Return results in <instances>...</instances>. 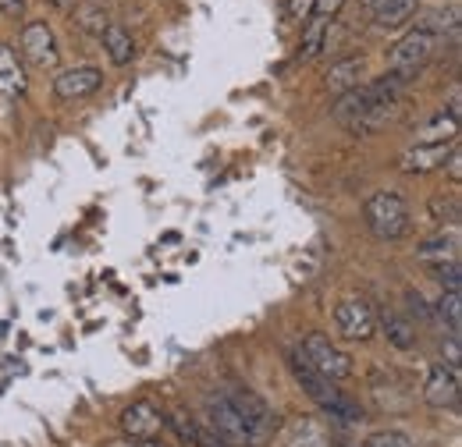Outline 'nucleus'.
Here are the masks:
<instances>
[{
  "label": "nucleus",
  "instance_id": "nucleus-22",
  "mask_svg": "<svg viewBox=\"0 0 462 447\" xmlns=\"http://www.w3.org/2000/svg\"><path fill=\"white\" fill-rule=\"evenodd\" d=\"M412 14H416V0H392L388 7L374 11V22L381 29H402V25L412 22Z\"/></svg>",
  "mask_w": 462,
  "mask_h": 447
},
{
  "label": "nucleus",
  "instance_id": "nucleus-1",
  "mask_svg": "<svg viewBox=\"0 0 462 447\" xmlns=\"http://www.w3.org/2000/svg\"><path fill=\"white\" fill-rule=\"evenodd\" d=\"M363 214H366L370 234L381 242H399L409 234V206L399 192H374L363 203Z\"/></svg>",
  "mask_w": 462,
  "mask_h": 447
},
{
  "label": "nucleus",
  "instance_id": "nucleus-26",
  "mask_svg": "<svg viewBox=\"0 0 462 447\" xmlns=\"http://www.w3.org/2000/svg\"><path fill=\"white\" fill-rule=\"evenodd\" d=\"M363 447H416L412 444V437H405L402 430H374Z\"/></svg>",
  "mask_w": 462,
  "mask_h": 447
},
{
  "label": "nucleus",
  "instance_id": "nucleus-4",
  "mask_svg": "<svg viewBox=\"0 0 462 447\" xmlns=\"http://www.w3.org/2000/svg\"><path fill=\"white\" fill-rule=\"evenodd\" d=\"M438 50V40L434 36H427V32H409L402 36L392 50H388V71H402V75H416L430 57Z\"/></svg>",
  "mask_w": 462,
  "mask_h": 447
},
{
  "label": "nucleus",
  "instance_id": "nucleus-20",
  "mask_svg": "<svg viewBox=\"0 0 462 447\" xmlns=\"http://www.w3.org/2000/svg\"><path fill=\"white\" fill-rule=\"evenodd\" d=\"M282 447H331V441H328V433L317 419H299L285 430Z\"/></svg>",
  "mask_w": 462,
  "mask_h": 447
},
{
  "label": "nucleus",
  "instance_id": "nucleus-16",
  "mask_svg": "<svg viewBox=\"0 0 462 447\" xmlns=\"http://www.w3.org/2000/svg\"><path fill=\"white\" fill-rule=\"evenodd\" d=\"M456 135H459V117H452V114H434L427 124H420L416 128V142L412 146H430V142H456Z\"/></svg>",
  "mask_w": 462,
  "mask_h": 447
},
{
  "label": "nucleus",
  "instance_id": "nucleus-12",
  "mask_svg": "<svg viewBox=\"0 0 462 447\" xmlns=\"http://www.w3.org/2000/svg\"><path fill=\"white\" fill-rule=\"evenodd\" d=\"M456 150V142H430V146H409L402 157L395 160V168L402 174H430V170L445 168L448 153Z\"/></svg>",
  "mask_w": 462,
  "mask_h": 447
},
{
  "label": "nucleus",
  "instance_id": "nucleus-6",
  "mask_svg": "<svg viewBox=\"0 0 462 447\" xmlns=\"http://www.w3.org/2000/svg\"><path fill=\"white\" fill-rule=\"evenodd\" d=\"M207 426L221 437V441H228L231 447L235 444H253V437H249V430H245V423L238 419V412L228 405V397H221V394H207Z\"/></svg>",
  "mask_w": 462,
  "mask_h": 447
},
{
  "label": "nucleus",
  "instance_id": "nucleus-34",
  "mask_svg": "<svg viewBox=\"0 0 462 447\" xmlns=\"http://www.w3.org/2000/svg\"><path fill=\"white\" fill-rule=\"evenodd\" d=\"M363 4H366V7H370V14H374V11H381V7H388L392 0H363Z\"/></svg>",
  "mask_w": 462,
  "mask_h": 447
},
{
  "label": "nucleus",
  "instance_id": "nucleus-11",
  "mask_svg": "<svg viewBox=\"0 0 462 447\" xmlns=\"http://www.w3.org/2000/svg\"><path fill=\"white\" fill-rule=\"evenodd\" d=\"M335 324H338L342 337H348V341H370V337L377 334V313L366 302H359V298L342 302L335 309Z\"/></svg>",
  "mask_w": 462,
  "mask_h": 447
},
{
  "label": "nucleus",
  "instance_id": "nucleus-35",
  "mask_svg": "<svg viewBox=\"0 0 462 447\" xmlns=\"http://www.w3.org/2000/svg\"><path fill=\"white\" fill-rule=\"evenodd\" d=\"M111 447H143V444H135V441H117V444H111Z\"/></svg>",
  "mask_w": 462,
  "mask_h": 447
},
{
  "label": "nucleus",
  "instance_id": "nucleus-25",
  "mask_svg": "<svg viewBox=\"0 0 462 447\" xmlns=\"http://www.w3.org/2000/svg\"><path fill=\"white\" fill-rule=\"evenodd\" d=\"M75 18H79V25L86 29V32H104L111 22H107V11H104V4H89V0H82V7L75 11Z\"/></svg>",
  "mask_w": 462,
  "mask_h": 447
},
{
  "label": "nucleus",
  "instance_id": "nucleus-31",
  "mask_svg": "<svg viewBox=\"0 0 462 447\" xmlns=\"http://www.w3.org/2000/svg\"><path fill=\"white\" fill-rule=\"evenodd\" d=\"M448 174H452V181H459V178H462V153H459V142H456V150L448 153Z\"/></svg>",
  "mask_w": 462,
  "mask_h": 447
},
{
  "label": "nucleus",
  "instance_id": "nucleus-10",
  "mask_svg": "<svg viewBox=\"0 0 462 447\" xmlns=\"http://www.w3.org/2000/svg\"><path fill=\"white\" fill-rule=\"evenodd\" d=\"M100 86H104V71L82 64V68H68V71H60L58 78H54V96L64 100V104H71V100H86V96H93Z\"/></svg>",
  "mask_w": 462,
  "mask_h": 447
},
{
  "label": "nucleus",
  "instance_id": "nucleus-8",
  "mask_svg": "<svg viewBox=\"0 0 462 447\" xmlns=\"http://www.w3.org/2000/svg\"><path fill=\"white\" fill-rule=\"evenodd\" d=\"M22 57L32 68H40V71H47V68L58 64V40H54V32H51L47 22H29L22 29Z\"/></svg>",
  "mask_w": 462,
  "mask_h": 447
},
{
  "label": "nucleus",
  "instance_id": "nucleus-28",
  "mask_svg": "<svg viewBox=\"0 0 462 447\" xmlns=\"http://www.w3.org/2000/svg\"><path fill=\"white\" fill-rule=\"evenodd\" d=\"M434 270H438V278H441V287L459 291V260H456V263H445V267H434Z\"/></svg>",
  "mask_w": 462,
  "mask_h": 447
},
{
  "label": "nucleus",
  "instance_id": "nucleus-5",
  "mask_svg": "<svg viewBox=\"0 0 462 447\" xmlns=\"http://www.w3.org/2000/svg\"><path fill=\"white\" fill-rule=\"evenodd\" d=\"M117 426H121L125 441L150 444V441L161 437V430H164V415H161V408H153L150 401H135V405H128V408L121 412Z\"/></svg>",
  "mask_w": 462,
  "mask_h": 447
},
{
  "label": "nucleus",
  "instance_id": "nucleus-17",
  "mask_svg": "<svg viewBox=\"0 0 462 447\" xmlns=\"http://www.w3.org/2000/svg\"><path fill=\"white\" fill-rule=\"evenodd\" d=\"M22 93H25V68L7 43H0V96H22Z\"/></svg>",
  "mask_w": 462,
  "mask_h": 447
},
{
  "label": "nucleus",
  "instance_id": "nucleus-21",
  "mask_svg": "<svg viewBox=\"0 0 462 447\" xmlns=\"http://www.w3.org/2000/svg\"><path fill=\"white\" fill-rule=\"evenodd\" d=\"M381 327H384L388 341H392L399 351H409V348L416 344V331H412V324H409L405 316H399V313H392V309H384V313H381Z\"/></svg>",
  "mask_w": 462,
  "mask_h": 447
},
{
  "label": "nucleus",
  "instance_id": "nucleus-9",
  "mask_svg": "<svg viewBox=\"0 0 462 447\" xmlns=\"http://www.w3.org/2000/svg\"><path fill=\"white\" fill-rule=\"evenodd\" d=\"M423 401L430 408H456L459 405V369L448 362H434L427 369V384H423Z\"/></svg>",
  "mask_w": 462,
  "mask_h": 447
},
{
  "label": "nucleus",
  "instance_id": "nucleus-14",
  "mask_svg": "<svg viewBox=\"0 0 462 447\" xmlns=\"http://www.w3.org/2000/svg\"><path fill=\"white\" fill-rule=\"evenodd\" d=\"M324 82H328V93H335V96H346L352 89H359L366 82V57H346V60H338L324 75Z\"/></svg>",
  "mask_w": 462,
  "mask_h": 447
},
{
  "label": "nucleus",
  "instance_id": "nucleus-19",
  "mask_svg": "<svg viewBox=\"0 0 462 447\" xmlns=\"http://www.w3.org/2000/svg\"><path fill=\"white\" fill-rule=\"evenodd\" d=\"M100 40H104V50L111 54L117 68H125V64H132L135 60V43H132V32L125 29V25H107L104 32H100Z\"/></svg>",
  "mask_w": 462,
  "mask_h": 447
},
{
  "label": "nucleus",
  "instance_id": "nucleus-2",
  "mask_svg": "<svg viewBox=\"0 0 462 447\" xmlns=\"http://www.w3.org/2000/svg\"><path fill=\"white\" fill-rule=\"evenodd\" d=\"M299 355H302L320 377H328L331 384H342V380H348V377L356 373L352 355L342 351L328 334H306L302 344H299Z\"/></svg>",
  "mask_w": 462,
  "mask_h": 447
},
{
  "label": "nucleus",
  "instance_id": "nucleus-30",
  "mask_svg": "<svg viewBox=\"0 0 462 447\" xmlns=\"http://www.w3.org/2000/svg\"><path fill=\"white\" fill-rule=\"evenodd\" d=\"M405 298H409V306H412V313H416L420 320H427V316H430V309H427V302H423V295H420V291H409Z\"/></svg>",
  "mask_w": 462,
  "mask_h": 447
},
{
  "label": "nucleus",
  "instance_id": "nucleus-7",
  "mask_svg": "<svg viewBox=\"0 0 462 447\" xmlns=\"http://www.w3.org/2000/svg\"><path fill=\"white\" fill-rule=\"evenodd\" d=\"M289 369H291V377L299 380L302 394H310V397H313V401H317L324 412H328L335 401H342V397H346V394H342L335 384H331V380H328V377H320V373H317V369H313V366H310V362H306L299 351H291V355H289Z\"/></svg>",
  "mask_w": 462,
  "mask_h": 447
},
{
  "label": "nucleus",
  "instance_id": "nucleus-33",
  "mask_svg": "<svg viewBox=\"0 0 462 447\" xmlns=\"http://www.w3.org/2000/svg\"><path fill=\"white\" fill-rule=\"evenodd\" d=\"M310 11H313V0H291V18H299V22H302Z\"/></svg>",
  "mask_w": 462,
  "mask_h": 447
},
{
  "label": "nucleus",
  "instance_id": "nucleus-29",
  "mask_svg": "<svg viewBox=\"0 0 462 447\" xmlns=\"http://www.w3.org/2000/svg\"><path fill=\"white\" fill-rule=\"evenodd\" d=\"M342 7H346V0H313V14H317V18H324V22H328V18H335Z\"/></svg>",
  "mask_w": 462,
  "mask_h": 447
},
{
  "label": "nucleus",
  "instance_id": "nucleus-3",
  "mask_svg": "<svg viewBox=\"0 0 462 447\" xmlns=\"http://www.w3.org/2000/svg\"><path fill=\"white\" fill-rule=\"evenodd\" d=\"M225 397H228L231 408L238 412V419L245 423V430H249L253 444H260V441L274 437V430H278V415L271 412V405H267L260 394L245 391V388H235V391H228Z\"/></svg>",
  "mask_w": 462,
  "mask_h": 447
},
{
  "label": "nucleus",
  "instance_id": "nucleus-13",
  "mask_svg": "<svg viewBox=\"0 0 462 447\" xmlns=\"http://www.w3.org/2000/svg\"><path fill=\"white\" fill-rule=\"evenodd\" d=\"M164 426H171L174 433L192 447H231L228 441H221L207 423H196V419H192V415H185V412H171V415L164 419Z\"/></svg>",
  "mask_w": 462,
  "mask_h": 447
},
{
  "label": "nucleus",
  "instance_id": "nucleus-23",
  "mask_svg": "<svg viewBox=\"0 0 462 447\" xmlns=\"http://www.w3.org/2000/svg\"><path fill=\"white\" fill-rule=\"evenodd\" d=\"M438 309V320L448 327V334H462V298H459V291H445L441 295V302L434 306Z\"/></svg>",
  "mask_w": 462,
  "mask_h": 447
},
{
  "label": "nucleus",
  "instance_id": "nucleus-27",
  "mask_svg": "<svg viewBox=\"0 0 462 447\" xmlns=\"http://www.w3.org/2000/svg\"><path fill=\"white\" fill-rule=\"evenodd\" d=\"M430 214H434V221L438 224H459V203L456 199H445V196H438V199H430Z\"/></svg>",
  "mask_w": 462,
  "mask_h": 447
},
{
  "label": "nucleus",
  "instance_id": "nucleus-15",
  "mask_svg": "<svg viewBox=\"0 0 462 447\" xmlns=\"http://www.w3.org/2000/svg\"><path fill=\"white\" fill-rule=\"evenodd\" d=\"M423 263H430V267H445V263H456L459 260V234L452 231V234H445V231H438L434 238H423L420 242V252H416Z\"/></svg>",
  "mask_w": 462,
  "mask_h": 447
},
{
  "label": "nucleus",
  "instance_id": "nucleus-32",
  "mask_svg": "<svg viewBox=\"0 0 462 447\" xmlns=\"http://www.w3.org/2000/svg\"><path fill=\"white\" fill-rule=\"evenodd\" d=\"M0 11H4L7 18H18V14L25 11V0H0Z\"/></svg>",
  "mask_w": 462,
  "mask_h": 447
},
{
  "label": "nucleus",
  "instance_id": "nucleus-18",
  "mask_svg": "<svg viewBox=\"0 0 462 447\" xmlns=\"http://www.w3.org/2000/svg\"><path fill=\"white\" fill-rule=\"evenodd\" d=\"M416 32H427L434 40H441L445 32H459V7H438V11H427L416 18Z\"/></svg>",
  "mask_w": 462,
  "mask_h": 447
},
{
  "label": "nucleus",
  "instance_id": "nucleus-24",
  "mask_svg": "<svg viewBox=\"0 0 462 447\" xmlns=\"http://www.w3.org/2000/svg\"><path fill=\"white\" fill-rule=\"evenodd\" d=\"M324 36H328V22L324 18H310L306 22V32H302V43H299V57L302 60H313L324 47Z\"/></svg>",
  "mask_w": 462,
  "mask_h": 447
},
{
  "label": "nucleus",
  "instance_id": "nucleus-36",
  "mask_svg": "<svg viewBox=\"0 0 462 447\" xmlns=\"http://www.w3.org/2000/svg\"><path fill=\"white\" fill-rule=\"evenodd\" d=\"M143 447H164V444H157V441H150V444H143Z\"/></svg>",
  "mask_w": 462,
  "mask_h": 447
}]
</instances>
